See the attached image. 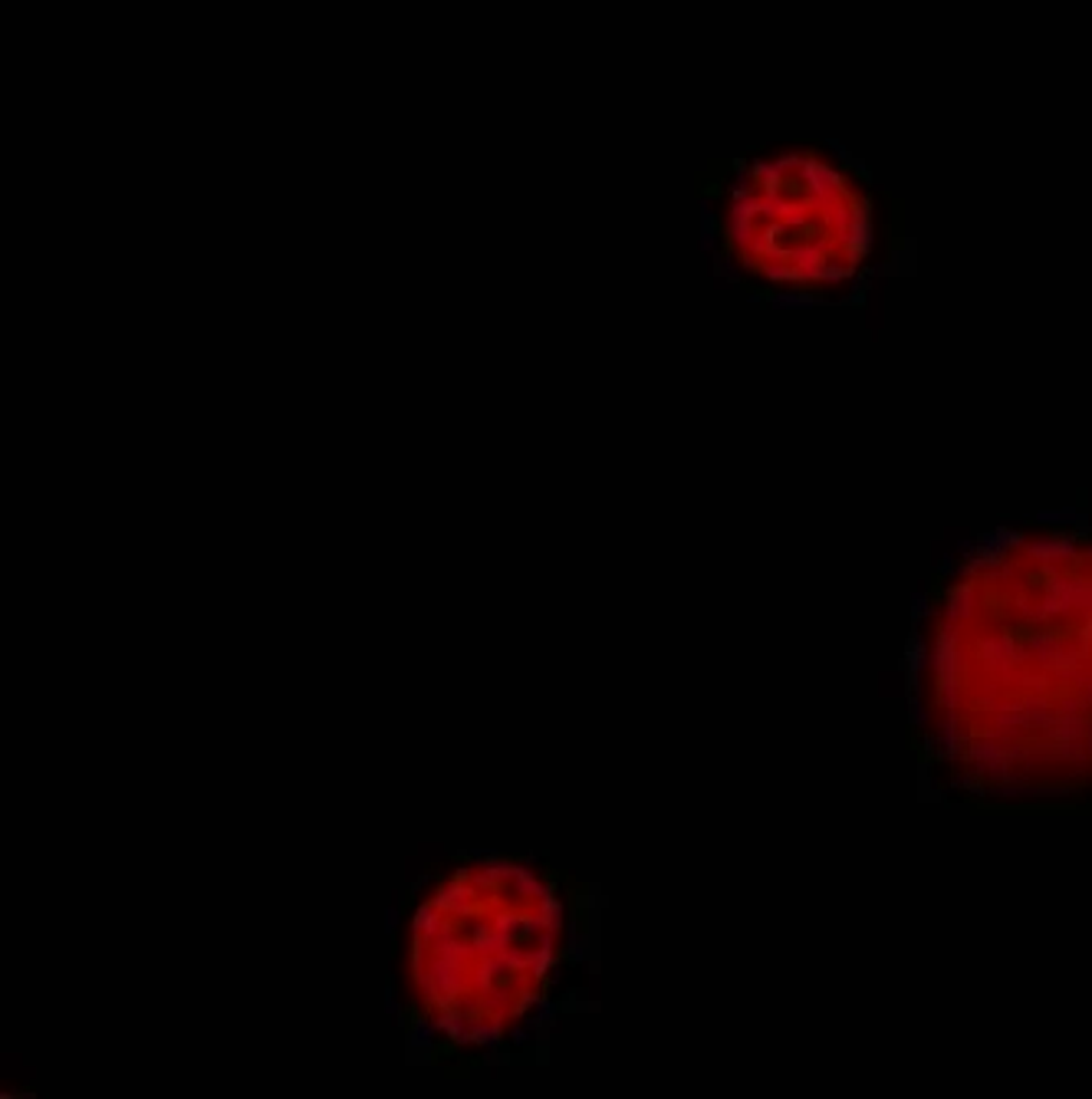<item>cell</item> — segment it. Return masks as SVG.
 I'll return each instance as SVG.
<instances>
[{
  "mask_svg": "<svg viewBox=\"0 0 1092 1099\" xmlns=\"http://www.w3.org/2000/svg\"><path fill=\"white\" fill-rule=\"evenodd\" d=\"M718 217L730 257L770 290L836 294L879 247L875 194L819 149L740 162Z\"/></svg>",
  "mask_w": 1092,
  "mask_h": 1099,
  "instance_id": "obj_1",
  "label": "cell"
}]
</instances>
